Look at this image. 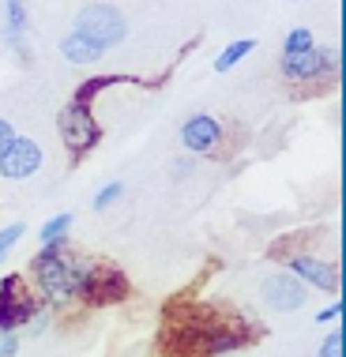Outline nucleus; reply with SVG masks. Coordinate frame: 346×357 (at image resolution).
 <instances>
[{"label":"nucleus","instance_id":"obj_13","mask_svg":"<svg viewBox=\"0 0 346 357\" xmlns=\"http://www.w3.org/2000/svg\"><path fill=\"white\" fill-rule=\"evenodd\" d=\"M253 50H256L253 38H237V42H230L226 50L215 56V72H230V68H237V64H241Z\"/></svg>","mask_w":346,"mask_h":357},{"label":"nucleus","instance_id":"obj_20","mask_svg":"<svg viewBox=\"0 0 346 357\" xmlns=\"http://www.w3.org/2000/svg\"><path fill=\"white\" fill-rule=\"evenodd\" d=\"M15 136H19V132H15V124L8 121V117H0V154L8 151V143H12Z\"/></svg>","mask_w":346,"mask_h":357},{"label":"nucleus","instance_id":"obj_7","mask_svg":"<svg viewBox=\"0 0 346 357\" xmlns=\"http://www.w3.org/2000/svg\"><path fill=\"white\" fill-rule=\"evenodd\" d=\"M223 121L211 117V113H192V117L181 124V147H185L192 158H207V154H215L223 147Z\"/></svg>","mask_w":346,"mask_h":357},{"label":"nucleus","instance_id":"obj_16","mask_svg":"<svg viewBox=\"0 0 346 357\" xmlns=\"http://www.w3.org/2000/svg\"><path fill=\"white\" fill-rule=\"evenodd\" d=\"M19 350H23V335H19V327L0 316V357H19Z\"/></svg>","mask_w":346,"mask_h":357},{"label":"nucleus","instance_id":"obj_18","mask_svg":"<svg viewBox=\"0 0 346 357\" xmlns=\"http://www.w3.org/2000/svg\"><path fill=\"white\" fill-rule=\"evenodd\" d=\"M346 354V342H343V327H335V331H328L320 339V354L316 357H343Z\"/></svg>","mask_w":346,"mask_h":357},{"label":"nucleus","instance_id":"obj_9","mask_svg":"<svg viewBox=\"0 0 346 357\" xmlns=\"http://www.w3.org/2000/svg\"><path fill=\"white\" fill-rule=\"evenodd\" d=\"M61 56H64L68 64H80V68H83V64H98V61H102V50H98L94 42H86L83 34L68 31V34L61 38Z\"/></svg>","mask_w":346,"mask_h":357},{"label":"nucleus","instance_id":"obj_6","mask_svg":"<svg viewBox=\"0 0 346 357\" xmlns=\"http://www.w3.org/2000/svg\"><path fill=\"white\" fill-rule=\"evenodd\" d=\"M42 162H45L42 143H38L34 136H15L12 143H8V151L0 154V181H12V185L31 181L34 173L42 169Z\"/></svg>","mask_w":346,"mask_h":357},{"label":"nucleus","instance_id":"obj_10","mask_svg":"<svg viewBox=\"0 0 346 357\" xmlns=\"http://www.w3.org/2000/svg\"><path fill=\"white\" fill-rule=\"evenodd\" d=\"M72 226H75V215H72V211H61V215L45 218L42 229H38V245H42V248H61V245H68Z\"/></svg>","mask_w":346,"mask_h":357},{"label":"nucleus","instance_id":"obj_5","mask_svg":"<svg viewBox=\"0 0 346 357\" xmlns=\"http://www.w3.org/2000/svg\"><path fill=\"white\" fill-rule=\"evenodd\" d=\"M286 271H290L305 289H320V294H335V297H339V289H343V271L328 256L294 252V256H286Z\"/></svg>","mask_w":346,"mask_h":357},{"label":"nucleus","instance_id":"obj_3","mask_svg":"<svg viewBox=\"0 0 346 357\" xmlns=\"http://www.w3.org/2000/svg\"><path fill=\"white\" fill-rule=\"evenodd\" d=\"M256 294H260V305H264L267 312H278V316L301 312V308L309 305V289L297 282V278L286 271V267H275V271H267L264 278H260Z\"/></svg>","mask_w":346,"mask_h":357},{"label":"nucleus","instance_id":"obj_17","mask_svg":"<svg viewBox=\"0 0 346 357\" xmlns=\"http://www.w3.org/2000/svg\"><path fill=\"white\" fill-rule=\"evenodd\" d=\"M121 199H124V181H110V185H102L94 192V211H110Z\"/></svg>","mask_w":346,"mask_h":357},{"label":"nucleus","instance_id":"obj_1","mask_svg":"<svg viewBox=\"0 0 346 357\" xmlns=\"http://www.w3.org/2000/svg\"><path fill=\"white\" fill-rule=\"evenodd\" d=\"M31 282L42 305L53 312H72V308L94 305V301H113L124 289L121 275L105 264H94L91 256L75 248H38L31 259Z\"/></svg>","mask_w":346,"mask_h":357},{"label":"nucleus","instance_id":"obj_2","mask_svg":"<svg viewBox=\"0 0 346 357\" xmlns=\"http://www.w3.org/2000/svg\"><path fill=\"white\" fill-rule=\"evenodd\" d=\"M75 34H83L86 42H94L98 50H117V45L128 38V23H124V15L117 12L113 4H86L80 15H75Z\"/></svg>","mask_w":346,"mask_h":357},{"label":"nucleus","instance_id":"obj_15","mask_svg":"<svg viewBox=\"0 0 346 357\" xmlns=\"http://www.w3.org/2000/svg\"><path fill=\"white\" fill-rule=\"evenodd\" d=\"M316 45V38L309 26H294L290 34H286V42H283V56H297V53H305V50H313Z\"/></svg>","mask_w":346,"mask_h":357},{"label":"nucleus","instance_id":"obj_14","mask_svg":"<svg viewBox=\"0 0 346 357\" xmlns=\"http://www.w3.org/2000/svg\"><path fill=\"white\" fill-rule=\"evenodd\" d=\"M27 237V222H8L4 229H0V267L8 264V256L15 252V245Z\"/></svg>","mask_w":346,"mask_h":357},{"label":"nucleus","instance_id":"obj_11","mask_svg":"<svg viewBox=\"0 0 346 357\" xmlns=\"http://www.w3.org/2000/svg\"><path fill=\"white\" fill-rule=\"evenodd\" d=\"M53 320H57V312H53L50 305L38 301V305L31 308V316L19 324V335H23V342H27V339H31V342H34V339H45V335L53 331Z\"/></svg>","mask_w":346,"mask_h":357},{"label":"nucleus","instance_id":"obj_21","mask_svg":"<svg viewBox=\"0 0 346 357\" xmlns=\"http://www.w3.org/2000/svg\"><path fill=\"white\" fill-rule=\"evenodd\" d=\"M192 169H196V162H192V158H177V162H173V177H177V181L188 177Z\"/></svg>","mask_w":346,"mask_h":357},{"label":"nucleus","instance_id":"obj_19","mask_svg":"<svg viewBox=\"0 0 346 357\" xmlns=\"http://www.w3.org/2000/svg\"><path fill=\"white\" fill-rule=\"evenodd\" d=\"M343 320V297H335L331 305H324L320 312H316V324L320 327H328V324H339Z\"/></svg>","mask_w":346,"mask_h":357},{"label":"nucleus","instance_id":"obj_8","mask_svg":"<svg viewBox=\"0 0 346 357\" xmlns=\"http://www.w3.org/2000/svg\"><path fill=\"white\" fill-rule=\"evenodd\" d=\"M339 72V53L335 50H320V45H313V50L297 53V56H283V75L294 83H313L320 79V75H331Z\"/></svg>","mask_w":346,"mask_h":357},{"label":"nucleus","instance_id":"obj_4","mask_svg":"<svg viewBox=\"0 0 346 357\" xmlns=\"http://www.w3.org/2000/svg\"><path fill=\"white\" fill-rule=\"evenodd\" d=\"M57 132H61L64 147H68L72 154H86L94 143H98L102 128H98V121H94L91 105H86V94L72 98V102L61 109V117H57Z\"/></svg>","mask_w":346,"mask_h":357},{"label":"nucleus","instance_id":"obj_12","mask_svg":"<svg viewBox=\"0 0 346 357\" xmlns=\"http://www.w3.org/2000/svg\"><path fill=\"white\" fill-rule=\"evenodd\" d=\"M4 15H8V42L15 45V50H23V34H27V4L23 0H4Z\"/></svg>","mask_w":346,"mask_h":357}]
</instances>
